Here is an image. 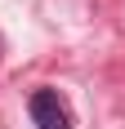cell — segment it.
Listing matches in <instances>:
<instances>
[{"instance_id": "cell-1", "label": "cell", "mask_w": 125, "mask_h": 129, "mask_svg": "<svg viewBox=\"0 0 125 129\" xmlns=\"http://www.w3.org/2000/svg\"><path fill=\"white\" fill-rule=\"evenodd\" d=\"M31 120H36V129H72V116L54 89L31 93Z\"/></svg>"}]
</instances>
